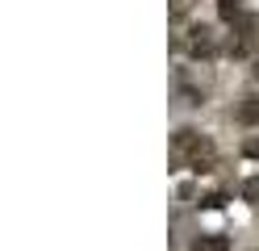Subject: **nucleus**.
<instances>
[{"label":"nucleus","mask_w":259,"mask_h":251,"mask_svg":"<svg viewBox=\"0 0 259 251\" xmlns=\"http://www.w3.org/2000/svg\"><path fill=\"white\" fill-rule=\"evenodd\" d=\"M171 167H176V172L205 176V172H213V167H218V151H213V142H209L201 130L184 126V130L171 134Z\"/></svg>","instance_id":"f257e3e1"},{"label":"nucleus","mask_w":259,"mask_h":251,"mask_svg":"<svg viewBox=\"0 0 259 251\" xmlns=\"http://www.w3.org/2000/svg\"><path fill=\"white\" fill-rule=\"evenodd\" d=\"M176 50H188L192 59H213L218 55V33L209 29V25H192L188 33L176 38Z\"/></svg>","instance_id":"f03ea898"},{"label":"nucleus","mask_w":259,"mask_h":251,"mask_svg":"<svg viewBox=\"0 0 259 251\" xmlns=\"http://www.w3.org/2000/svg\"><path fill=\"white\" fill-rule=\"evenodd\" d=\"M234 122H238V126H259V96H242V100H238Z\"/></svg>","instance_id":"7ed1b4c3"},{"label":"nucleus","mask_w":259,"mask_h":251,"mask_svg":"<svg viewBox=\"0 0 259 251\" xmlns=\"http://www.w3.org/2000/svg\"><path fill=\"white\" fill-rule=\"evenodd\" d=\"M188 251H230V239H226V234H201Z\"/></svg>","instance_id":"20e7f679"},{"label":"nucleus","mask_w":259,"mask_h":251,"mask_svg":"<svg viewBox=\"0 0 259 251\" xmlns=\"http://www.w3.org/2000/svg\"><path fill=\"white\" fill-rule=\"evenodd\" d=\"M218 17L226 25H234L238 17H242V0H218Z\"/></svg>","instance_id":"39448f33"},{"label":"nucleus","mask_w":259,"mask_h":251,"mask_svg":"<svg viewBox=\"0 0 259 251\" xmlns=\"http://www.w3.org/2000/svg\"><path fill=\"white\" fill-rule=\"evenodd\" d=\"M188 9H192V0H171V17H176V21H184Z\"/></svg>","instance_id":"423d86ee"},{"label":"nucleus","mask_w":259,"mask_h":251,"mask_svg":"<svg viewBox=\"0 0 259 251\" xmlns=\"http://www.w3.org/2000/svg\"><path fill=\"white\" fill-rule=\"evenodd\" d=\"M242 197H247V201H259V176H251L247 184H242Z\"/></svg>","instance_id":"0eeeda50"},{"label":"nucleus","mask_w":259,"mask_h":251,"mask_svg":"<svg viewBox=\"0 0 259 251\" xmlns=\"http://www.w3.org/2000/svg\"><path fill=\"white\" fill-rule=\"evenodd\" d=\"M226 201H230V197H226V193H213V197H205V201H201V205H205V209H222V205H226Z\"/></svg>","instance_id":"6e6552de"},{"label":"nucleus","mask_w":259,"mask_h":251,"mask_svg":"<svg viewBox=\"0 0 259 251\" xmlns=\"http://www.w3.org/2000/svg\"><path fill=\"white\" fill-rule=\"evenodd\" d=\"M242 155H247V159H259V138H247V142H242Z\"/></svg>","instance_id":"1a4fd4ad"},{"label":"nucleus","mask_w":259,"mask_h":251,"mask_svg":"<svg viewBox=\"0 0 259 251\" xmlns=\"http://www.w3.org/2000/svg\"><path fill=\"white\" fill-rule=\"evenodd\" d=\"M255 80H259V59H255Z\"/></svg>","instance_id":"9d476101"}]
</instances>
